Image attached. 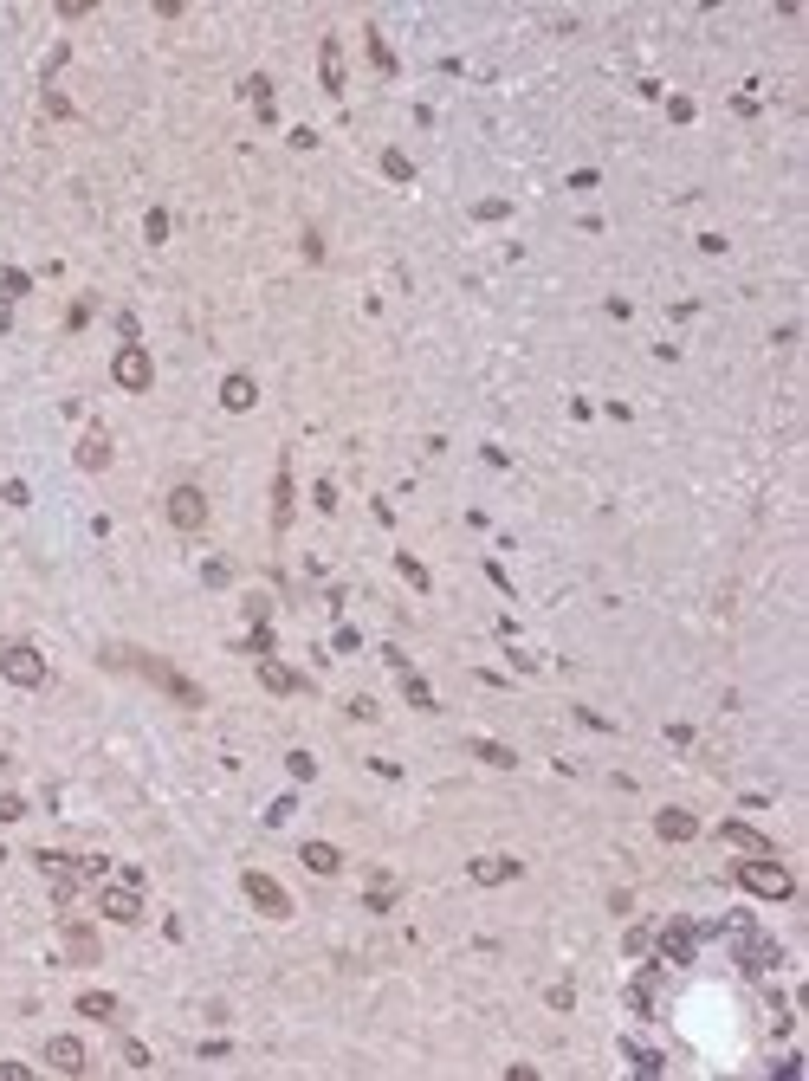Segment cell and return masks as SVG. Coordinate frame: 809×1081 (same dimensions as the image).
Here are the masks:
<instances>
[{
  "instance_id": "cell-19",
  "label": "cell",
  "mask_w": 809,
  "mask_h": 1081,
  "mask_svg": "<svg viewBox=\"0 0 809 1081\" xmlns=\"http://www.w3.org/2000/svg\"><path fill=\"white\" fill-rule=\"evenodd\" d=\"M292 525V473L279 467V480H272V531Z\"/></svg>"
},
{
  "instance_id": "cell-22",
  "label": "cell",
  "mask_w": 809,
  "mask_h": 1081,
  "mask_svg": "<svg viewBox=\"0 0 809 1081\" xmlns=\"http://www.w3.org/2000/svg\"><path fill=\"white\" fill-rule=\"evenodd\" d=\"M719 836H725V842H738V848H751V855H777V848H771V842H764V836H758V829H745V823H725V829H719Z\"/></svg>"
},
{
  "instance_id": "cell-14",
  "label": "cell",
  "mask_w": 809,
  "mask_h": 1081,
  "mask_svg": "<svg viewBox=\"0 0 809 1081\" xmlns=\"http://www.w3.org/2000/svg\"><path fill=\"white\" fill-rule=\"evenodd\" d=\"M466 874H473L479 887H499V881H512V874H518V861H512V855H479Z\"/></svg>"
},
{
  "instance_id": "cell-4",
  "label": "cell",
  "mask_w": 809,
  "mask_h": 1081,
  "mask_svg": "<svg viewBox=\"0 0 809 1081\" xmlns=\"http://www.w3.org/2000/svg\"><path fill=\"white\" fill-rule=\"evenodd\" d=\"M240 894L253 900V907L266 913V920H292V894H285V887L272 881L266 868H246V874H240Z\"/></svg>"
},
{
  "instance_id": "cell-31",
  "label": "cell",
  "mask_w": 809,
  "mask_h": 1081,
  "mask_svg": "<svg viewBox=\"0 0 809 1081\" xmlns=\"http://www.w3.org/2000/svg\"><path fill=\"white\" fill-rule=\"evenodd\" d=\"M20 292H26V272L7 266V272H0V298H20Z\"/></svg>"
},
{
  "instance_id": "cell-30",
  "label": "cell",
  "mask_w": 809,
  "mask_h": 1081,
  "mask_svg": "<svg viewBox=\"0 0 809 1081\" xmlns=\"http://www.w3.org/2000/svg\"><path fill=\"white\" fill-rule=\"evenodd\" d=\"M369 59H376V65H382V72H395V52H389V46H382V33H376V26H369Z\"/></svg>"
},
{
  "instance_id": "cell-27",
  "label": "cell",
  "mask_w": 809,
  "mask_h": 1081,
  "mask_svg": "<svg viewBox=\"0 0 809 1081\" xmlns=\"http://www.w3.org/2000/svg\"><path fill=\"white\" fill-rule=\"evenodd\" d=\"M473 758H486V764H499V771H512V764H518V751H505V745H486V738H479V745H473Z\"/></svg>"
},
{
  "instance_id": "cell-3",
  "label": "cell",
  "mask_w": 809,
  "mask_h": 1081,
  "mask_svg": "<svg viewBox=\"0 0 809 1081\" xmlns=\"http://www.w3.org/2000/svg\"><path fill=\"white\" fill-rule=\"evenodd\" d=\"M0 674L13 680V687H46V654L33 648V641H7V648H0Z\"/></svg>"
},
{
  "instance_id": "cell-20",
  "label": "cell",
  "mask_w": 809,
  "mask_h": 1081,
  "mask_svg": "<svg viewBox=\"0 0 809 1081\" xmlns=\"http://www.w3.org/2000/svg\"><path fill=\"white\" fill-rule=\"evenodd\" d=\"M402 700L415 706V713H434V706H441V700H434V687L421 674H408V667H402Z\"/></svg>"
},
{
  "instance_id": "cell-23",
  "label": "cell",
  "mask_w": 809,
  "mask_h": 1081,
  "mask_svg": "<svg viewBox=\"0 0 809 1081\" xmlns=\"http://www.w3.org/2000/svg\"><path fill=\"white\" fill-rule=\"evenodd\" d=\"M246 98H253L259 123H279V111H272V85H266V78H246Z\"/></svg>"
},
{
  "instance_id": "cell-25",
  "label": "cell",
  "mask_w": 809,
  "mask_h": 1081,
  "mask_svg": "<svg viewBox=\"0 0 809 1081\" xmlns=\"http://www.w3.org/2000/svg\"><path fill=\"white\" fill-rule=\"evenodd\" d=\"M201 583H208V590H227V583H233V564H227V557H208V564H201Z\"/></svg>"
},
{
  "instance_id": "cell-8",
  "label": "cell",
  "mask_w": 809,
  "mask_h": 1081,
  "mask_svg": "<svg viewBox=\"0 0 809 1081\" xmlns=\"http://www.w3.org/2000/svg\"><path fill=\"white\" fill-rule=\"evenodd\" d=\"M732 933H738V971H751V978H758V971L777 965V946L751 933V920H732Z\"/></svg>"
},
{
  "instance_id": "cell-11",
  "label": "cell",
  "mask_w": 809,
  "mask_h": 1081,
  "mask_svg": "<svg viewBox=\"0 0 809 1081\" xmlns=\"http://www.w3.org/2000/svg\"><path fill=\"white\" fill-rule=\"evenodd\" d=\"M259 687H266V693H311V680L292 674L285 661H259Z\"/></svg>"
},
{
  "instance_id": "cell-12",
  "label": "cell",
  "mask_w": 809,
  "mask_h": 1081,
  "mask_svg": "<svg viewBox=\"0 0 809 1081\" xmlns=\"http://www.w3.org/2000/svg\"><path fill=\"white\" fill-rule=\"evenodd\" d=\"M654 836H661V842H693L699 836V816L693 810H661V816H654Z\"/></svg>"
},
{
  "instance_id": "cell-2",
  "label": "cell",
  "mask_w": 809,
  "mask_h": 1081,
  "mask_svg": "<svg viewBox=\"0 0 809 1081\" xmlns=\"http://www.w3.org/2000/svg\"><path fill=\"white\" fill-rule=\"evenodd\" d=\"M738 887L758 894V900H790L797 894V874H790L777 855H751V861H738Z\"/></svg>"
},
{
  "instance_id": "cell-5",
  "label": "cell",
  "mask_w": 809,
  "mask_h": 1081,
  "mask_svg": "<svg viewBox=\"0 0 809 1081\" xmlns=\"http://www.w3.org/2000/svg\"><path fill=\"white\" fill-rule=\"evenodd\" d=\"M98 913L111 926H136V920H143V874H123V887H104Z\"/></svg>"
},
{
  "instance_id": "cell-18",
  "label": "cell",
  "mask_w": 809,
  "mask_h": 1081,
  "mask_svg": "<svg viewBox=\"0 0 809 1081\" xmlns=\"http://www.w3.org/2000/svg\"><path fill=\"white\" fill-rule=\"evenodd\" d=\"M78 467L104 473V467H111V441H104V434H85V441H78Z\"/></svg>"
},
{
  "instance_id": "cell-17",
  "label": "cell",
  "mask_w": 809,
  "mask_h": 1081,
  "mask_svg": "<svg viewBox=\"0 0 809 1081\" xmlns=\"http://www.w3.org/2000/svg\"><path fill=\"white\" fill-rule=\"evenodd\" d=\"M318 72H324V91H344V52H337V39L318 46Z\"/></svg>"
},
{
  "instance_id": "cell-7",
  "label": "cell",
  "mask_w": 809,
  "mask_h": 1081,
  "mask_svg": "<svg viewBox=\"0 0 809 1081\" xmlns=\"http://www.w3.org/2000/svg\"><path fill=\"white\" fill-rule=\"evenodd\" d=\"M169 525L175 531H201V525H208V492H201V486H175L169 492Z\"/></svg>"
},
{
  "instance_id": "cell-16",
  "label": "cell",
  "mask_w": 809,
  "mask_h": 1081,
  "mask_svg": "<svg viewBox=\"0 0 809 1081\" xmlns=\"http://www.w3.org/2000/svg\"><path fill=\"white\" fill-rule=\"evenodd\" d=\"M221 402L233 408V415H240V408H253V402H259V382H253V376H240V369H233V376L221 382Z\"/></svg>"
},
{
  "instance_id": "cell-32",
  "label": "cell",
  "mask_w": 809,
  "mask_h": 1081,
  "mask_svg": "<svg viewBox=\"0 0 809 1081\" xmlns=\"http://www.w3.org/2000/svg\"><path fill=\"white\" fill-rule=\"evenodd\" d=\"M628 1056H635L641 1075H661V1056H654V1049H628Z\"/></svg>"
},
{
  "instance_id": "cell-1",
  "label": "cell",
  "mask_w": 809,
  "mask_h": 1081,
  "mask_svg": "<svg viewBox=\"0 0 809 1081\" xmlns=\"http://www.w3.org/2000/svg\"><path fill=\"white\" fill-rule=\"evenodd\" d=\"M104 661H111V667H136V674H149V680H156V687L169 693L175 706H208V693H201L188 674H175L169 661H156V654H136V648H104Z\"/></svg>"
},
{
  "instance_id": "cell-9",
  "label": "cell",
  "mask_w": 809,
  "mask_h": 1081,
  "mask_svg": "<svg viewBox=\"0 0 809 1081\" xmlns=\"http://www.w3.org/2000/svg\"><path fill=\"white\" fill-rule=\"evenodd\" d=\"M693 952H699V926L693 920H667L661 926V959L667 965H693Z\"/></svg>"
},
{
  "instance_id": "cell-21",
  "label": "cell",
  "mask_w": 809,
  "mask_h": 1081,
  "mask_svg": "<svg viewBox=\"0 0 809 1081\" xmlns=\"http://www.w3.org/2000/svg\"><path fill=\"white\" fill-rule=\"evenodd\" d=\"M78 1010H85L91 1023H117V997L111 991H85V997H78Z\"/></svg>"
},
{
  "instance_id": "cell-33",
  "label": "cell",
  "mask_w": 809,
  "mask_h": 1081,
  "mask_svg": "<svg viewBox=\"0 0 809 1081\" xmlns=\"http://www.w3.org/2000/svg\"><path fill=\"white\" fill-rule=\"evenodd\" d=\"M13 816H26V803H20V797H13V790H7V797H0V823H13Z\"/></svg>"
},
{
  "instance_id": "cell-15",
  "label": "cell",
  "mask_w": 809,
  "mask_h": 1081,
  "mask_svg": "<svg viewBox=\"0 0 809 1081\" xmlns=\"http://www.w3.org/2000/svg\"><path fill=\"white\" fill-rule=\"evenodd\" d=\"M298 861H305L311 874H337V868H344V848H331V842H305V848H298Z\"/></svg>"
},
{
  "instance_id": "cell-24",
  "label": "cell",
  "mask_w": 809,
  "mask_h": 1081,
  "mask_svg": "<svg viewBox=\"0 0 809 1081\" xmlns=\"http://www.w3.org/2000/svg\"><path fill=\"white\" fill-rule=\"evenodd\" d=\"M395 570H402V577H408V590H421V596L434 590V577H428V570H421V564H415V557H408V551H395Z\"/></svg>"
},
{
  "instance_id": "cell-26",
  "label": "cell",
  "mask_w": 809,
  "mask_h": 1081,
  "mask_svg": "<svg viewBox=\"0 0 809 1081\" xmlns=\"http://www.w3.org/2000/svg\"><path fill=\"white\" fill-rule=\"evenodd\" d=\"M382 175H389V182H408V175H415V162H408L402 149H382Z\"/></svg>"
},
{
  "instance_id": "cell-28",
  "label": "cell",
  "mask_w": 809,
  "mask_h": 1081,
  "mask_svg": "<svg viewBox=\"0 0 809 1081\" xmlns=\"http://www.w3.org/2000/svg\"><path fill=\"white\" fill-rule=\"evenodd\" d=\"M143 240H149V246H162V240H169V214H162V208H149V221H143Z\"/></svg>"
},
{
  "instance_id": "cell-10",
  "label": "cell",
  "mask_w": 809,
  "mask_h": 1081,
  "mask_svg": "<svg viewBox=\"0 0 809 1081\" xmlns=\"http://www.w3.org/2000/svg\"><path fill=\"white\" fill-rule=\"evenodd\" d=\"M46 1069H59V1075H85V1069H91L85 1043H78V1036H52V1043H46Z\"/></svg>"
},
{
  "instance_id": "cell-29",
  "label": "cell",
  "mask_w": 809,
  "mask_h": 1081,
  "mask_svg": "<svg viewBox=\"0 0 809 1081\" xmlns=\"http://www.w3.org/2000/svg\"><path fill=\"white\" fill-rule=\"evenodd\" d=\"M240 648H246V654H259V661H266V654H272V635H266V622H253V635H246V641H240Z\"/></svg>"
},
{
  "instance_id": "cell-13",
  "label": "cell",
  "mask_w": 809,
  "mask_h": 1081,
  "mask_svg": "<svg viewBox=\"0 0 809 1081\" xmlns=\"http://www.w3.org/2000/svg\"><path fill=\"white\" fill-rule=\"evenodd\" d=\"M65 959H72V965H98V959H104V952H98V933L72 920V926H65Z\"/></svg>"
},
{
  "instance_id": "cell-6",
  "label": "cell",
  "mask_w": 809,
  "mask_h": 1081,
  "mask_svg": "<svg viewBox=\"0 0 809 1081\" xmlns=\"http://www.w3.org/2000/svg\"><path fill=\"white\" fill-rule=\"evenodd\" d=\"M111 382H117V389H130V395H143L149 382H156V363H149V350H143V344H123L117 357H111Z\"/></svg>"
}]
</instances>
